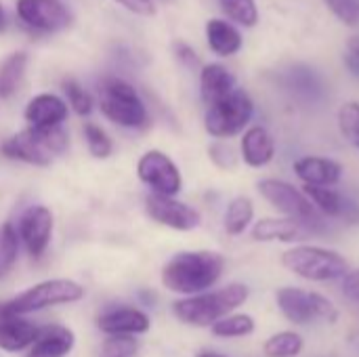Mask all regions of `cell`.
<instances>
[{
    "label": "cell",
    "instance_id": "obj_1",
    "mask_svg": "<svg viewBox=\"0 0 359 357\" xmlns=\"http://www.w3.org/2000/svg\"><path fill=\"white\" fill-rule=\"evenodd\" d=\"M225 259L215 250H185L177 252L162 267V284L166 290L194 297L208 292L223 276Z\"/></svg>",
    "mask_w": 359,
    "mask_h": 357
},
{
    "label": "cell",
    "instance_id": "obj_2",
    "mask_svg": "<svg viewBox=\"0 0 359 357\" xmlns=\"http://www.w3.org/2000/svg\"><path fill=\"white\" fill-rule=\"evenodd\" d=\"M248 286L233 282L219 290H208L194 297H183L172 305V314L179 322L196 328H210L225 316L233 314L248 301Z\"/></svg>",
    "mask_w": 359,
    "mask_h": 357
},
{
    "label": "cell",
    "instance_id": "obj_3",
    "mask_svg": "<svg viewBox=\"0 0 359 357\" xmlns=\"http://www.w3.org/2000/svg\"><path fill=\"white\" fill-rule=\"evenodd\" d=\"M282 265L290 274L307 282H334L343 280L349 274V261L324 246L313 244H294L282 252Z\"/></svg>",
    "mask_w": 359,
    "mask_h": 357
},
{
    "label": "cell",
    "instance_id": "obj_4",
    "mask_svg": "<svg viewBox=\"0 0 359 357\" xmlns=\"http://www.w3.org/2000/svg\"><path fill=\"white\" fill-rule=\"evenodd\" d=\"M257 189L278 213H282L288 219L305 223L313 231V236H324L330 231L328 219H324L316 210V206L311 204V200L305 196L303 189H297L288 181L271 179V177L261 179L257 183Z\"/></svg>",
    "mask_w": 359,
    "mask_h": 357
},
{
    "label": "cell",
    "instance_id": "obj_5",
    "mask_svg": "<svg viewBox=\"0 0 359 357\" xmlns=\"http://www.w3.org/2000/svg\"><path fill=\"white\" fill-rule=\"evenodd\" d=\"M99 107L103 116L124 128H145L149 114L137 88L122 78H103L99 82Z\"/></svg>",
    "mask_w": 359,
    "mask_h": 357
},
{
    "label": "cell",
    "instance_id": "obj_6",
    "mask_svg": "<svg viewBox=\"0 0 359 357\" xmlns=\"http://www.w3.org/2000/svg\"><path fill=\"white\" fill-rule=\"evenodd\" d=\"M276 305L280 314L294 326H309L316 322L337 324L339 307L324 295L305 290L299 286H284L276 292Z\"/></svg>",
    "mask_w": 359,
    "mask_h": 357
},
{
    "label": "cell",
    "instance_id": "obj_7",
    "mask_svg": "<svg viewBox=\"0 0 359 357\" xmlns=\"http://www.w3.org/2000/svg\"><path fill=\"white\" fill-rule=\"evenodd\" d=\"M255 116V103L246 90L236 88L225 99L212 103L206 107L204 114V128L215 139H231L244 128H248L250 120Z\"/></svg>",
    "mask_w": 359,
    "mask_h": 357
},
{
    "label": "cell",
    "instance_id": "obj_8",
    "mask_svg": "<svg viewBox=\"0 0 359 357\" xmlns=\"http://www.w3.org/2000/svg\"><path fill=\"white\" fill-rule=\"evenodd\" d=\"M82 297H84V288L78 282L57 278V280H44L2 305L6 311H11L15 316H27L34 311H42L46 307L78 303Z\"/></svg>",
    "mask_w": 359,
    "mask_h": 357
},
{
    "label": "cell",
    "instance_id": "obj_9",
    "mask_svg": "<svg viewBox=\"0 0 359 357\" xmlns=\"http://www.w3.org/2000/svg\"><path fill=\"white\" fill-rule=\"evenodd\" d=\"M137 177L151 189V194L175 198L183 187V177L179 166L170 156L160 149L145 151L137 162Z\"/></svg>",
    "mask_w": 359,
    "mask_h": 357
},
{
    "label": "cell",
    "instance_id": "obj_10",
    "mask_svg": "<svg viewBox=\"0 0 359 357\" xmlns=\"http://www.w3.org/2000/svg\"><path fill=\"white\" fill-rule=\"evenodd\" d=\"M17 17L38 34H57L72 23V13L61 0H17Z\"/></svg>",
    "mask_w": 359,
    "mask_h": 357
},
{
    "label": "cell",
    "instance_id": "obj_11",
    "mask_svg": "<svg viewBox=\"0 0 359 357\" xmlns=\"http://www.w3.org/2000/svg\"><path fill=\"white\" fill-rule=\"evenodd\" d=\"M145 213L158 225H164V227H170L177 231H191V229L200 227V223H202V217L194 206H189L177 198L160 196V194H149L145 198Z\"/></svg>",
    "mask_w": 359,
    "mask_h": 357
},
{
    "label": "cell",
    "instance_id": "obj_12",
    "mask_svg": "<svg viewBox=\"0 0 359 357\" xmlns=\"http://www.w3.org/2000/svg\"><path fill=\"white\" fill-rule=\"evenodd\" d=\"M280 84L292 99L303 105H318L326 97V82L322 74L307 63L290 65L280 76Z\"/></svg>",
    "mask_w": 359,
    "mask_h": 357
},
{
    "label": "cell",
    "instance_id": "obj_13",
    "mask_svg": "<svg viewBox=\"0 0 359 357\" xmlns=\"http://www.w3.org/2000/svg\"><path fill=\"white\" fill-rule=\"evenodd\" d=\"M17 234L25 250L34 259H40L53 238V213L46 206H29L19 217Z\"/></svg>",
    "mask_w": 359,
    "mask_h": 357
},
{
    "label": "cell",
    "instance_id": "obj_14",
    "mask_svg": "<svg viewBox=\"0 0 359 357\" xmlns=\"http://www.w3.org/2000/svg\"><path fill=\"white\" fill-rule=\"evenodd\" d=\"M303 191L324 219H334L345 225H359V204L351 196H347L334 187L305 185Z\"/></svg>",
    "mask_w": 359,
    "mask_h": 357
},
{
    "label": "cell",
    "instance_id": "obj_15",
    "mask_svg": "<svg viewBox=\"0 0 359 357\" xmlns=\"http://www.w3.org/2000/svg\"><path fill=\"white\" fill-rule=\"evenodd\" d=\"M313 231L294 219L288 217H267V219H259L255 221L252 229H250V238L255 242H286V244H294V242H303L307 238H311Z\"/></svg>",
    "mask_w": 359,
    "mask_h": 357
},
{
    "label": "cell",
    "instance_id": "obj_16",
    "mask_svg": "<svg viewBox=\"0 0 359 357\" xmlns=\"http://www.w3.org/2000/svg\"><path fill=\"white\" fill-rule=\"evenodd\" d=\"M97 326L107 337H137L151 328V320L137 307H118L99 316Z\"/></svg>",
    "mask_w": 359,
    "mask_h": 357
},
{
    "label": "cell",
    "instance_id": "obj_17",
    "mask_svg": "<svg viewBox=\"0 0 359 357\" xmlns=\"http://www.w3.org/2000/svg\"><path fill=\"white\" fill-rule=\"evenodd\" d=\"M2 154L8 160H19L34 166H48L53 162V154L48 151V147L42 143L40 135L34 128H25L8 137L2 143Z\"/></svg>",
    "mask_w": 359,
    "mask_h": 357
},
{
    "label": "cell",
    "instance_id": "obj_18",
    "mask_svg": "<svg viewBox=\"0 0 359 357\" xmlns=\"http://www.w3.org/2000/svg\"><path fill=\"white\" fill-rule=\"evenodd\" d=\"M292 168L294 175L309 187H334L343 179V164L324 156H303Z\"/></svg>",
    "mask_w": 359,
    "mask_h": 357
},
{
    "label": "cell",
    "instance_id": "obj_19",
    "mask_svg": "<svg viewBox=\"0 0 359 357\" xmlns=\"http://www.w3.org/2000/svg\"><path fill=\"white\" fill-rule=\"evenodd\" d=\"M29 128H55L67 120V103L53 93H40L23 109Z\"/></svg>",
    "mask_w": 359,
    "mask_h": 357
},
{
    "label": "cell",
    "instance_id": "obj_20",
    "mask_svg": "<svg viewBox=\"0 0 359 357\" xmlns=\"http://www.w3.org/2000/svg\"><path fill=\"white\" fill-rule=\"evenodd\" d=\"M38 328L23 316H15L0 305V349L6 353H17L34 345Z\"/></svg>",
    "mask_w": 359,
    "mask_h": 357
},
{
    "label": "cell",
    "instance_id": "obj_21",
    "mask_svg": "<svg viewBox=\"0 0 359 357\" xmlns=\"http://www.w3.org/2000/svg\"><path fill=\"white\" fill-rule=\"evenodd\" d=\"M240 156L246 166L263 168L276 158V139L265 126H248L240 141Z\"/></svg>",
    "mask_w": 359,
    "mask_h": 357
},
{
    "label": "cell",
    "instance_id": "obj_22",
    "mask_svg": "<svg viewBox=\"0 0 359 357\" xmlns=\"http://www.w3.org/2000/svg\"><path fill=\"white\" fill-rule=\"evenodd\" d=\"M76 345V335L65 326H46L38 332L27 357H65Z\"/></svg>",
    "mask_w": 359,
    "mask_h": 357
},
{
    "label": "cell",
    "instance_id": "obj_23",
    "mask_svg": "<svg viewBox=\"0 0 359 357\" xmlns=\"http://www.w3.org/2000/svg\"><path fill=\"white\" fill-rule=\"evenodd\" d=\"M236 90L233 74L219 63H208L200 72V95L206 105H212Z\"/></svg>",
    "mask_w": 359,
    "mask_h": 357
},
{
    "label": "cell",
    "instance_id": "obj_24",
    "mask_svg": "<svg viewBox=\"0 0 359 357\" xmlns=\"http://www.w3.org/2000/svg\"><path fill=\"white\" fill-rule=\"evenodd\" d=\"M206 42L210 50L219 57H231L240 53L244 40L238 27H233L225 19H210L206 23Z\"/></svg>",
    "mask_w": 359,
    "mask_h": 357
},
{
    "label": "cell",
    "instance_id": "obj_25",
    "mask_svg": "<svg viewBox=\"0 0 359 357\" xmlns=\"http://www.w3.org/2000/svg\"><path fill=\"white\" fill-rule=\"evenodd\" d=\"M27 61L29 55L25 50H15L4 57V61L0 63V99H11L19 90L27 69Z\"/></svg>",
    "mask_w": 359,
    "mask_h": 357
},
{
    "label": "cell",
    "instance_id": "obj_26",
    "mask_svg": "<svg viewBox=\"0 0 359 357\" xmlns=\"http://www.w3.org/2000/svg\"><path fill=\"white\" fill-rule=\"evenodd\" d=\"M255 221V204L248 196H236L223 215V229L227 236H242Z\"/></svg>",
    "mask_w": 359,
    "mask_h": 357
},
{
    "label": "cell",
    "instance_id": "obj_27",
    "mask_svg": "<svg viewBox=\"0 0 359 357\" xmlns=\"http://www.w3.org/2000/svg\"><path fill=\"white\" fill-rule=\"evenodd\" d=\"M303 349H305V339L294 330L276 332L263 345L265 357H299Z\"/></svg>",
    "mask_w": 359,
    "mask_h": 357
},
{
    "label": "cell",
    "instance_id": "obj_28",
    "mask_svg": "<svg viewBox=\"0 0 359 357\" xmlns=\"http://www.w3.org/2000/svg\"><path fill=\"white\" fill-rule=\"evenodd\" d=\"M257 324L255 318L248 314H229L223 320H219L217 324L210 326V332L219 339H242V337H250L255 332Z\"/></svg>",
    "mask_w": 359,
    "mask_h": 357
},
{
    "label": "cell",
    "instance_id": "obj_29",
    "mask_svg": "<svg viewBox=\"0 0 359 357\" xmlns=\"http://www.w3.org/2000/svg\"><path fill=\"white\" fill-rule=\"evenodd\" d=\"M19 234L13 223L0 227V280L11 274L19 257Z\"/></svg>",
    "mask_w": 359,
    "mask_h": 357
},
{
    "label": "cell",
    "instance_id": "obj_30",
    "mask_svg": "<svg viewBox=\"0 0 359 357\" xmlns=\"http://www.w3.org/2000/svg\"><path fill=\"white\" fill-rule=\"evenodd\" d=\"M223 13L244 27H252L259 21V8L255 0H219Z\"/></svg>",
    "mask_w": 359,
    "mask_h": 357
},
{
    "label": "cell",
    "instance_id": "obj_31",
    "mask_svg": "<svg viewBox=\"0 0 359 357\" xmlns=\"http://www.w3.org/2000/svg\"><path fill=\"white\" fill-rule=\"evenodd\" d=\"M63 93L67 97V105L78 114V116H88L95 107V101L90 97V93L74 78H65L63 80Z\"/></svg>",
    "mask_w": 359,
    "mask_h": 357
},
{
    "label": "cell",
    "instance_id": "obj_32",
    "mask_svg": "<svg viewBox=\"0 0 359 357\" xmlns=\"http://www.w3.org/2000/svg\"><path fill=\"white\" fill-rule=\"evenodd\" d=\"M82 133H84V141H86V147H88V151H90L93 158L105 160V158L111 156L114 143H111V139L107 137V133L101 126L88 122V124H84V130Z\"/></svg>",
    "mask_w": 359,
    "mask_h": 357
},
{
    "label": "cell",
    "instance_id": "obj_33",
    "mask_svg": "<svg viewBox=\"0 0 359 357\" xmlns=\"http://www.w3.org/2000/svg\"><path fill=\"white\" fill-rule=\"evenodd\" d=\"M339 128L343 137L359 149V103L349 101L339 109Z\"/></svg>",
    "mask_w": 359,
    "mask_h": 357
},
{
    "label": "cell",
    "instance_id": "obj_34",
    "mask_svg": "<svg viewBox=\"0 0 359 357\" xmlns=\"http://www.w3.org/2000/svg\"><path fill=\"white\" fill-rule=\"evenodd\" d=\"M137 349L135 337H107L101 347V357H133Z\"/></svg>",
    "mask_w": 359,
    "mask_h": 357
},
{
    "label": "cell",
    "instance_id": "obj_35",
    "mask_svg": "<svg viewBox=\"0 0 359 357\" xmlns=\"http://www.w3.org/2000/svg\"><path fill=\"white\" fill-rule=\"evenodd\" d=\"M208 156H210L212 164L219 166L221 170H233L238 166V158H236L233 149L221 141H217L208 147Z\"/></svg>",
    "mask_w": 359,
    "mask_h": 357
},
{
    "label": "cell",
    "instance_id": "obj_36",
    "mask_svg": "<svg viewBox=\"0 0 359 357\" xmlns=\"http://www.w3.org/2000/svg\"><path fill=\"white\" fill-rule=\"evenodd\" d=\"M330 11L347 25H358L359 23V4L358 0H324Z\"/></svg>",
    "mask_w": 359,
    "mask_h": 357
},
{
    "label": "cell",
    "instance_id": "obj_37",
    "mask_svg": "<svg viewBox=\"0 0 359 357\" xmlns=\"http://www.w3.org/2000/svg\"><path fill=\"white\" fill-rule=\"evenodd\" d=\"M341 292L347 301L359 305V269H349V274L341 280Z\"/></svg>",
    "mask_w": 359,
    "mask_h": 357
},
{
    "label": "cell",
    "instance_id": "obj_38",
    "mask_svg": "<svg viewBox=\"0 0 359 357\" xmlns=\"http://www.w3.org/2000/svg\"><path fill=\"white\" fill-rule=\"evenodd\" d=\"M118 4H122L126 11H130L133 15H141V17H149L156 13V4L154 0H116Z\"/></svg>",
    "mask_w": 359,
    "mask_h": 357
},
{
    "label": "cell",
    "instance_id": "obj_39",
    "mask_svg": "<svg viewBox=\"0 0 359 357\" xmlns=\"http://www.w3.org/2000/svg\"><path fill=\"white\" fill-rule=\"evenodd\" d=\"M345 65L351 76L359 78V38L353 36L347 42V53H345Z\"/></svg>",
    "mask_w": 359,
    "mask_h": 357
},
{
    "label": "cell",
    "instance_id": "obj_40",
    "mask_svg": "<svg viewBox=\"0 0 359 357\" xmlns=\"http://www.w3.org/2000/svg\"><path fill=\"white\" fill-rule=\"evenodd\" d=\"M175 55L181 63H185L187 67H196L200 63L196 50L187 44V42H175Z\"/></svg>",
    "mask_w": 359,
    "mask_h": 357
},
{
    "label": "cell",
    "instance_id": "obj_41",
    "mask_svg": "<svg viewBox=\"0 0 359 357\" xmlns=\"http://www.w3.org/2000/svg\"><path fill=\"white\" fill-rule=\"evenodd\" d=\"M198 357H227V356H223V353H219V351H210V349H206V351H200Z\"/></svg>",
    "mask_w": 359,
    "mask_h": 357
},
{
    "label": "cell",
    "instance_id": "obj_42",
    "mask_svg": "<svg viewBox=\"0 0 359 357\" xmlns=\"http://www.w3.org/2000/svg\"><path fill=\"white\" fill-rule=\"evenodd\" d=\"M6 29V15H4V8H2V4H0V34Z\"/></svg>",
    "mask_w": 359,
    "mask_h": 357
}]
</instances>
